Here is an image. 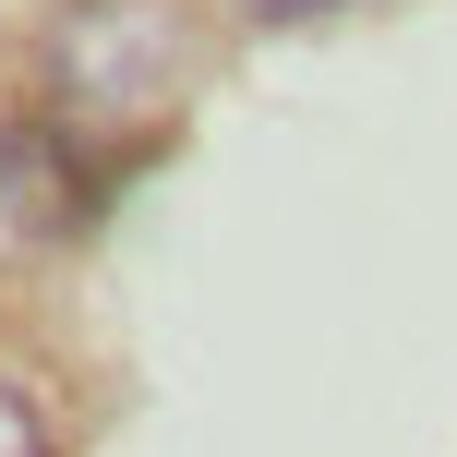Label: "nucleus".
<instances>
[{
  "instance_id": "nucleus-1",
  "label": "nucleus",
  "mask_w": 457,
  "mask_h": 457,
  "mask_svg": "<svg viewBox=\"0 0 457 457\" xmlns=\"http://www.w3.org/2000/svg\"><path fill=\"white\" fill-rule=\"evenodd\" d=\"M181 0H85L61 24V109L72 120H157L181 85Z\"/></svg>"
},
{
  "instance_id": "nucleus-3",
  "label": "nucleus",
  "mask_w": 457,
  "mask_h": 457,
  "mask_svg": "<svg viewBox=\"0 0 457 457\" xmlns=\"http://www.w3.org/2000/svg\"><path fill=\"white\" fill-rule=\"evenodd\" d=\"M241 24H325V12H349V0H228Z\"/></svg>"
},
{
  "instance_id": "nucleus-2",
  "label": "nucleus",
  "mask_w": 457,
  "mask_h": 457,
  "mask_svg": "<svg viewBox=\"0 0 457 457\" xmlns=\"http://www.w3.org/2000/svg\"><path fill=\"white\" fill-rule=\"evenodd\" d=\"M0 457H48V421L24 410V386H0Z\"/></svg>"
}]
</instances>
